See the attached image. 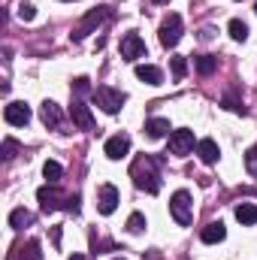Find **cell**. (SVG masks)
Listing matches in <instances>:
<instances>
[{
  "instance_id": "obj_1",
  "label": "cell",
  "mask_w": 257,
  "mask_h": 260,
  "mask_svg": "<svg viewBox=\"0 0 257 260\" xmlns=\"http://www.w3.org/2000/svg\"><path fill=\"white\" fill-rule=\"evenodd\" d=\"M130 179H133V185H136L139 191L157 194V191H160V157H154V154L136 157L133 167H130Z\"/></svg>"
},
{
  "instance_id": "obj_2",
  "label": "cell",
  "mask_w": 257,
  "mask_h": 260,
  "mask_svg": "<svg viewBox=\"0 0 257 260\" xmlns=\"http://www.w3.org/2000/svg\"><path fill=\"white\" fill-rule=\"evenodd\" d=\"M94 103H97L103 112L115 115V112L127 103V94H124V91H118V88H112V85H100V88L94 91Z\"/></svg>"
},
{
  "instance_id": "obj_3",
  "label": "cell",
  "mask_w": 257,
  "mask_h": 260,
  "mask_svg": "<svg viewBox=\"0 0 257 260\" xmlns=\"http://www.w3.org/2000/svg\"><path fill=\"white\" fill-rule=\"evenodd\" d=\"M170 215L179 227H188L194 218V203H191V194L188 191H176L170 197Z\"/></svg>"
},
{
  "instance_id": "obj_4",
  "label": "cell",
  "mask_w": 257,
  "mask_h": 260,
  "mask_svg": "<svg viewBox=\"0 0 257 260\" xmlns=\"http://www.w3.org/2000/svg\"><path fill=\"white\" fill-rule=\"evenodd\" d=\"M109 15H112V9H109V6H97V9H91V12H88V15L73 27V40H76V43H79V40H85V37H88L94 27H100Z\"/></svg>"
},
{
  "instance_id": "obj_5",
  "label": "cell",
  "mask_w": 257,
  "mask_h": 260,
  "mask_svg": "<svg viewBox=\"0 0 257 260\" xmlns=\"http://www.w3.org/2000/svg\"><path fill=\"white\" fill-rule=\"evenodd\" d=\"M157 37H160V46H164V49L179 46V40H182V15H179V12H170V15L160 21Z\"/></svg>"
},
{
  "instance_id": "obj_6",
  "label": "cell",
  "mask_w": 257,
  "mask_h": 260,
  "mask_svg": "<svg viewBox=\"0 0 257 260\" xmlns=\"http://www.w3.org/2000/svg\"><path fill=\"white\" fill-rule=\"evenodd\" d=\"M194 130L188 127H179V130H173L170 133V151L167 154H176V157H185L188 151H194Z\"/></svg>"
},
{
  "instance_id": "obj_7",
  "label": "cell",
  "mask_w": 257,
  "mask_h": 260,
  "mask_svg": "<svg viewBox=\"0 0 257 260\" xmlns=\"http://www.w3.org/2000/svg\"><path fill=\"white\" fill-rule=\"evenodd\" d=\"M3 118H6V124H12V127H24V124L30 121V106H27L24 100H12V103H6V109H3Z\"/></svg>"
},
{
  "instance_id": "obj_8",
  "label": "cell",
  "mask_w": 257,
  "mask_h": 260,
  "mask_svg": "<svg viewBox=\"0 0 257 260\" xmlns=\"http://www.w3.org/2000/svg\"><path fill=\"white\" fill-rule=\"evenodd\" d=\"M118 200L121 197H118V188L115 185H109V182L100 185V191H97V212L100 215H112L118 209Z\"/></svg>"
},
{
  "instance_id": "obj_9",
  "label": "cell",
  "mask_w": 257,
  "mask_h": 260,
  "mask_svg": "<svg viewBox=\"0 0 257 260\" xmlns=\"http://www.w3.org/2000/svg\"><path fill=\"white\" fill-rule=\"evenodd\" d=\"M37 200H40V206H43V212H55V209H61L67 206V197L55 188V185H43L40 191H37Z\"/></svg>"
},
{
  "instance_id": "obj_10",
  "label": "cell",
  "mask_w": 257,
  "mask_h": 260,
  "mask_svg": "<svg viewBox=\"0 0 257 260\" xmlns=\"http://www.w3.org/2000/svg\"><path fill=\"white\" fill-rule=\"evenodd\" d=\"M142 55H145L142 37H139V34H124V40H121V58H124V61H139Z\"/></svg>"
},
{
  "instance_id": "obj_11",
  "label": "cell",
  "mask_w": 257,
  "mask_h": 260,
  "mask_svg": "<svg viewBox=\"0 0 257 260\" xmlns=\"http://www.w3.org/2000/svg\"><path fill=\"white\" fill-rule=\"evenodd\" d=\"M103 151H106V157H109V160H121V157L130 151V136H127V133H115V136H109Z\"/></svg>"
},
{
  "instance_id": "obj_12",
  "label": "cell",
  "mask_w": 257,
  "mask_h": 260,
  "mask_svg": "<svg viewBox=\"0 0 257 260\" xmlns=\"http://www.w3.org/2000/svg\"><path fill=\"white\" fill-rule=\"evenodd\" d=\"M70 118H73V124H76L79 130H94V115H91V109H88L82 100H73Z\"/></svg>"
},
{
  "instance_id": "obj_13",
  "label": "cell",
  "mask_w": 257,
  "mask_h": 260,
  "mask_svg": "<svg viewBox=\"0 0 257 260\" xmlns=\"http://www.w3.org/2000/svg\"><path fill=\"white\" fill-rule=\"evenodd\" d=\"M43 251H40V242L37 239H27V242H18L12 251H9V260H40Z\"/></svg>"
},
{
  "instance_id": "obj_14",
  "label": "cell",
  "mask_w": 257,
  "mask_h": 260,
  "mask_svg": "<svg viewBox=\"0 0 257 260\" xmlns=\"http://www.w3.org/2000/svg\"><path fill=\"white\" fill-rule=\"evenodd\" d=\"M40 118H43V124L46 127H61V121H64V115H61V106L58 103H52V100H46L43 106H40Z\"/></svg>"
},
{
  "instance_id": "obj_15",
  "label": "cell",
  "mask_w": 257,
  "mask_h": 260,
  "mask_svg": "<svg viewBox=\"0 0 257 260\" xmlns=\"http://www.w3.org/2000/svg\"><path fill=\"white\" fill-rule=\"evenodd\" d=\"M200 239H203L206 245H215V242H224V239H227V227H224L221 221H212V224H206V227H203V233H200Z\"/></svg>"
},
{
  "instance_id": "obj_16",
  "label": "cell",
  "mask_w": 257,
  "mask_h": 260,
  "mask_svg": "<svg viewBox=\"0 0 257 260\" xmlns=\"http://www.w3.org/2000/svg\"><path fill=\"white\" fill-rule=\"evenodd\" d=\"M136 79L145 82V85H164V73L154 64H139L136 67Z\"/></svg>"
},
{
  "instance_id": "obj_17",
  "label": "cell",
  "mask_w": 257,
  "mask_h": 260,
  "mask_svg": "<svg viewBox=\"0 0 257 260\" xmlns=\"http://www.w3.org/2000/svg\"><path fill=\"white\" fill-rule=\"evenodd\" d=\"M197 154H200L203 164H215L221 151H218V142H215V139H200V142H197Z\"/></svg>"
},
{
  "instance_id": "obj_18",
  "label": "cell",
  "mask_w": 257,
  "mask_h": 260,
  "mask_svg": "<svg viewBox=\"0 0 257 260\" xmlns=\"http://www.w3.org/2000/svg\"><path fill=\"white\" fill-rule=\"evenodd\" d=\"M145 133H148V139H164L167 133H173V127H170L167 118H148L145 121Z\"/></svg>"
},
{
  "instance_id": "obj_19",
  "label": "cell",
  "mask_w": 257,
  "mask_h": 260,
  "mask_svg": "<svg viewBox=\"0 0 257 260\" xmlns=\"http://www.w3.org/2000/svg\"><path fill=\"white\" fill-rule=\"evenodd\" d=\"M233 212H236V221H239L242 227H251V224H257V206H254V203H239Z\"/></svg>"
},
{
  "instance_id": "obj_20",
  "label": "cell",
  "mask_w": 257,
  "mask_h": 260,
  "mask_svg": "<svg viewBox=\"0 0 257 260\" xmlns=\"http://www.w3.org/2000/svg\"><path fill=\"white\" fill-rule=\"evenodd\" d=\"M27 224H34V215H30L27 209H12V212H9V227L21 230V227H27Z\"/></svg>"
},
{
  "instance_id": "obj_21",
  "label": "cell",
  "mask_w": 257,
  "mask_h": 260,
  "mask_svg": "<svg viewBox=\"0 0 257 260\" xmlns=\"http://www.w3.org/2000/svg\"><path fill=\"white\" fill-rule=\"evenodd\" d=\"M227 30H230V37H233L236 43H245V40H248V24H245L242 18H233V21L227 24Z\"/></svg>"
},
{
  "instance_id": "obj_22",
  "label": "cell",
  "mask_w": 257,
  "mask_h": 260,
  "mask_svg": "<svg viewBox=\"0 0 257 260\" xmlns=\"http://www.w3.org/2000/svg\"><path fill=\"white\" fill-rule=\"evenodd\" d=\"M218 70V58H212V55H200L197 58V73L200 76H212Z\"/></svg>"
},
{
  "instance_id": "obj_23",
  "label": "cell",
  "mask_w": 257,
  "mask_h": 260,
  "mask_svg": "<svg viewBox=\"0 0 257 260\" xmlns=\"http://www.w3.org/2000/svg\"><path fill=\"white\" fill-rule=\"evenodd\" d=\"M61 164L58 160H46V167H43V176H46V182L49 185H58V179H61Z\"/></svg>"
},
{
  "instance_id": "obj_24",
  "label": "cell",
  "mask_w": 257,
  "mask_h": 260,
  "mask_svg": "<svg viewBox=\"0 0 257 260\" xmlns=\"http://www.w3.org/2000/svg\"><path fill=\"white\" fill-rule=\"evenodd\" d=\"M127 230L130 233H142V230H145V215H142V212H133L127 218Z\"/></svg>"
},
{
  "instance_id": "obj_25",
  "label": "cell",
  "mask_w": 257,
  "mask_h": 260,
  "mask_svg": "<svg viewBox=\"0 0 257 260\" xmlns=\"http://www.w3.org/2000/svg\"><path fill=\"white\" fill-rule=\"evenodd\" d=\"M185 73H188V61L182 55H173V79H185Z\"/></svg>"
},
{
  "instance_id": "obj_26",
  "label": "cell",
  "mask_w": 257,
  "mask_h": 260,
  "mask_svg": "<svg viewBox=\"0 0 257 260\" xmlns=\"http://www.w3.org/2000/svg\"><path fill=\"white\" fill-rule=\"evenodd\" d=\"M34 15H37V9H34V3H27V0H21V3H18V18H21V21H34Z\"/></svg>"
},
{
  "instance_id": "obj_27",
  "label": "cell",
  "mask_w": 257,
  "mask_h": 260,
  "mask_svg": "<svg viewBox=\"0 0 257 260\" xmlns=\"http://www.w3.org/2000/svg\"><path fill=\"white\" fill-rule=\"evenodd\" d=\"M245 170H248L251 176H257V145H251V148L245 151Z\"/></svg>"
},
{
  "instance_id": "obj_28",
  "label": "cell",
  "mask_w": 257,
  "mask_h": 260,
  "mask_svg": "<svg viewBox=\"0 0 257 260\" xmlns=\"http://www.w3.org/2000/svg\"><path fill=\"white\" fill-rule=\"evenodd\" d=\"M73 91H76L79 97H82V94H88V91H91V79H88V76H79V79H73Z\"/></svg>"
},
{
  "instance_id": "obj_29",
  "label": "cell",
  "mask_w": 257,
  "mask_h": 260,
  "mask_svg": "<svg viewBox=\"0 0 257 260\" xmlns=\"http://www.w3.org/2000/svg\"><path fill=\"white\" fill-rule=\"evenodd\" d=\"M18 154V142L15 139H3V160H12Z\"/></svg>"
},
{
  "instance_id": "obj_30",
  "label": "cell",
  "mask_w": 257,
  "mask_h": 260,
  "mask_svg": "<svg viewBox=\"0 0 257 260\" xmlns=\"http://www.w3.org/2000/svg\"><path fill=\"white\" fill-rule=\"evenodd\" d=\"M221 103H224V106H227L230 112H242V115H245V106H242V103H239V100H236L233 94H227V97H224Z\"/></svg>"
},
{
  "instance_id": "obj_31",
  "label": "cell",
  "mask_w": 257,
  "mask_h": 260,
  "mask_svg": "<svg viewBox=\"0 0 257 260\" xmlns=\"http://www.w3.org/2000/svg\"><path fill=\"white\" fill-rule=\"evenodd\" d=\"M79 203H82V200H79V194H70L67 197V212H73V215H79V212H82V206H79Z\"/></svg>"
},
{
  "instance_id": "obj_32",
  "label": "cell",
  "mask_w": 257,
  "mask_h": 260,
  "mask_svg": "<svg viewBox=\"0 0 257 260\" xmlns=\"http://www.w3.org/2000/svg\"><path fill=\"white\" fill-rule=\"evenodd\" d=\"M142 260H160V257H157V254H145Z\"/></svg>"
},
{
  "instance_id": "obj_33",
  "label": "cell",
  "mask_w": 257,
  "mask_h": 260,
  "mask_svg": "<svg viewBox=\"0 0 257 260\" xmlns=\"http://www.w3.org/2000/svg\"><path fill=\"white\" fill-rule=\"evenodd\" d=\"M70 260H85V257H82V254H73V257H70Z\"/></svg>"
},
{
  "instance_id": "obj_34",
  "label": "cell",
  "mask_w": 257,
  "mask_h": 260,
  "mask_svg": "<svg viewBox=\"0 0 257 260\" xmlns=\"http://www.w3.org/2000/svg\"><path fill=\"white\" fill-rule=\"evenodd\" d=\"M254 12H257V3H254Z\"/></svg>"
},
{
  "instance_id": "obj_35",
  "label": "cell",
  "mask_w": 257,
  "mask_h": 260,
  "mask_svg": "<svg viewBox=\"0 0 257 260\" xmlns=\"http://www.w3.org/2000/svg\"><path fill=\"white\" fill-rule=\"evenodd\" d=\"M118 260H124V257H118Z\"/></svg>"
}]
</instances>
